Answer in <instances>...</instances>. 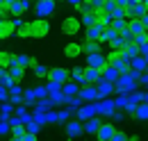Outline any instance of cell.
I'll return each instance as SVG.
<instances>
[{
	"instance_id": "50",
	"label": "cell",
	"mask_w": 148,
	"mask_h": 141,
	"mask_svg": "<svg viewBox=\"0 0 148 141\" xmlns=\"http://www.w3.org/2000/svg\"><path fill=\"white\" fill-rule=\"evenodd\" d=\"M146 2H148V0H146Z\"/></svg>"
},
{
	"instance_id": "13",
	"label": "cell",
	"mask_w": 148,
	"mask_h": 141,
	"mask_svg": "<svg viewBox=\"0 0 148 141\" xmlns=\"http://www.w3.org/2000/svg\"><path fill=\"white\" fill-rule=\"evenodd\" d=\"M100 77H103V70L100 68H93V66L84 68V84H96Z\"/></svg>"
},
{
	"instance_id": "38",
	"label": "cell",
	"mask_w": 148,
	"mask_h": 141,
	"mask_svg": "<svg viewBox=\"0 0 148 141\" xmlns=\"http://www.w3.org/2000/svg\"><path fill=\"white\" fill-rule=\"evenodd\" d=\"M34 100H37L34 89H27V91H25V103H27V105H34Z\"/></svg>"
},
{
	"instance_id": "9",
	"label": "cell",
	"mask_w": 148,
	"mask_h": 141,
	"mask_svg": "<svg viewBox=\"0 0 148 141\" xmlns=\"http://www.w3.org/2000/svg\"><path fill=\"white\" fill-rule=\"evenodd\" d=\"M96 87H98V100H103V98H110V93L114 91V82L100 77V80L96 82Z\"/></svg>"
},
{
	"instance_id": "44",
	"label": "cell",
	"mask_w": 148,
	"mask_h": 141,
	"mask_svg": "<svg viewBox=\"0 0 148 141\" xmlns=\"http://www.w3.org/2000/svg\"><path fill=\"white\" fill-rule=\"evenodd\" d=\"M139 84H141V87H148V70H144V73L139 75Z\"/></svg>"
},
{
	"instance_id": "23",
	"label": "cell",
	"mask_w": 148,
	"mask_h": 141,
	"mask_svg": "<svg viewBox=\"0 0 148 141\" xmlns=\"http://www.w3.org/2000/svg\"><path fill=\"white\" fill-rule=\"evenodd\" d=\"M103 30H105V25H100V23H93V25H89V27H87V39H98V41H100Z\"/></svg>"
},
{
	"instance_id": "15",
	"label": "cell",
	"mask_w": 148,
	"mask_h": 141,
	"mask_svg": "<svg viewBox=\"0 0 148 141\" xmlns=\"http://www.w3.org/2000/svg\"><path fill=\"white\" fill-rule=\"evenodd\" d=\"M98 114V109H96V103L93 105H84V107H77V118L84 123L87 118H91V116H96Z\"/></svg>"
},
{
	"instance_id": "27",
	"label": "cell",
	"mask_w": 148,
	"mask_h": 141,
	"mask_svg": "<svg viewBox=\"0 0 148 141\" xmlns=\"http://www.w3.org/2000/svg\"><path fill=\"white\" fill-rule=\"evenodd\" d=\"M84 68L87 66H75V68H71V80H75L80 87H84Z\"/></svg>"
},
{
	"instance_id": "34",
	"label": "cell",
	"mask_w": 148,
	"mask_h": 141,
	"mask_svg": "<svg viewBox=\"0 0 148 141\" xmlns=\"http://www.w3.org/2000/svg\"><path fill=\"white\" fill-rule=\"evenodd\" d=\"M114 103H116V109H125V105H128V93H119L114 98Z\"/></svg>"
},
{
	"instance_id": "2",
	"label": "cell",
	"mask_w": 148,
	"mask_h": 141,
	"mask_svg": "<svg viewBox=\"0 0 148 141\" xmlns=\"http://www.w3.org/2000/svg\"><path fill=\"white\" fill-rule=\"evenodd\" d=\"M139 89V80L137 77H132V73H123V75H119V80H116V84H114V91L116 93H130V91H137Z\"/></svg>"
},
{
	"instance_id": "49",
	"label": "cell",
	"mask_w": 148,
	"mask_h": 141,
	"mask_svg": "<svg viewBox=\"0 0 148 141\" xmlns=\"http://www.w3.org/2000/svg\"><path fill=\"white\" fill-rule=\"evenodd\" d=\"M66 2H69V5H73V7H80V5H82V0H66Z\"/></svg>"
},
{
	"instance_id": "37",
	"label": "cell",
	"mask_w": 148,
	"mask_h": 141,
	"mask_svg": "<svg viewBox=\"0 0 148 141\" xmlns=\"http://www.w3.org/2000/svg\"><path fill=\"white\" fill-rule=\"evenodd\" d=\"M132 41H134L137 46H144V43L148 41V30H146V32H139V34H134V39H132Z\"/></svg>"
},
{
	"instance_id": "8",
	"label": "cell",
	"mask_w": 148,
	"mask_h": 141,
	"mask_svg": "<svg viewBox=\"0 0 148 141\" xmlns=\"http://www.w3.org/2000/svg\"><path fill=\"white\" fill-rule=\"evenodd\" d=\"M14 34H16V23L12 18H5L0 23V41H5V39H9V36H14Z\"/></svg>"
},
{
	"instance_id": "18",
	"label": "cell",
	"mask_w": 148,
	"mask_h": 141,
	"mask_svg": "<svg viewBox=\"0 0 148 141\" xmlns=\"http://www.w3.org/2000/svg\"><path fill=\"white\" fill-rule=\"evenodd\" d=\"M25 134H27V125H25V123H16V125H12V139L23 141V139H25Z\"/></svg>"
},
{
	"instance_id": "42",
	"label": "cell",
	"mask_w": 148,
	"mask_h": 141,
	"mask_svg": "<svg viewBox=\"0 0 148 141\" xmlns=\"http://www.w3.org/2000/svg\"><path fill=\"white\" fill-rule=\"evenodd\" d=\"M112 118H114L116 123H121V121H123L125 116H123V112H121V109H114V112H112Z\"/></svg>"
},
{
	"instance_id": "17",
	"label": "cell",
	"mask_w": 148,
	"mask_h": 141,
	"mask_svg": "<svg viewBox=\"0 0 148 141\" xmlns=\"http://www.w3.org/2000/svg\"><path fill=\"white\" fill-rule=\"evenodd\" d=\"M7 73H9V77H12L14 82H23V77H25V68L18 66V64H12V66L7 68Z\"/></svg>"
},
{
	"instance_id": "26",
	"label": "cell",
	"mask_w": 148,
	"mask_h": 141,
	"mask_svg": "<svg viewBox=\"0 0 148 141\" xmlns=\"http://www.w3.org/2000/svg\"><path fill=\"white\" fill-rule=\"evenodd\" d=\"M62 91H64L66 96H77V93H80V84H77L75 80H69V82L62 84Z\"/></svg>"
},
{
	"instance_id": "41",
	"label": "cell",
	"mask_w": 148,
	"mask_h": 141,
	"mask_svg": "<svg viewBox=\"0 0 148 141\" xmlns=\"http://www.w3.org/2000/svg\"><path fill=\"white\" fill-rule=\"evenodd\" d=\"M46 123H57V112H46Z\"/></svg>"
},
{
	"instance_id": "46",
	"label": "cell",
	"mask_w": 148,
	"mask_h": 141,
	"mask_svg": "<svg viewBox=\"0 0 148 141\" xmlns=\"http://www.w3.org/2000/svg\"><path fill=\"white\" fill-rule=\"evenodd\" d=\"M9 125H12V123H7V121L0 123V134H7V132H9Z\"/></svg>"
},
{
	"instance_id": "30",
	"label": "cell",
	"mask_w": 148,
	"mask_h": 141,
	"mask_svg": "<svg viewBox=\"0 0 148 141\" xmlns=\"http://www.w3.org/2000/svg\"><path fill=\"white\" fill-rule=\"evenodd\" d=\"M14 64V53H7V50H0V66L9 68Z\"/></svg>"
},
{
	"instance_id": "6",
	"label": "cell",
	"mask_w": 148,
	"mask_h": 141,
	"mask_svg": "<svg viewBox=\"0 0 148 141\" xmlns=\"http://www.w3.org/2000/svg\"><path fill=\"white\" fill-rule=\"evenodd\" d=\"M107 64H110V62H107V57L100 53V50H98V53L87 55V66H93V68H100V70H103Z\"/></svg>"
},
{
	"instance_id": "48",
	"label": "cell",
	"mask_w": 148,
	"mask_h": 141,
	"mask_svg": "<svg viewBox=\"0 0 148 141\" xmlns=\"http://www.w3.org/2000/svg\"><path fill=\"white\" fill-rule=\"evenodd\" d=\"M139 48H141V55H144V57H148V41L144 43V46H139Z\"/></svg>"
},
{
	"instance_id": "32",
	"label": "cell",
	"mask_w": 148,
	"mask_h": 141,
	"mask_svg": "<svg viewBox=\"0 0 148 141\" xmlns=\"http://www.w3.org/2000/svg\"><path fill=\"white\" fill-rule=\"evenodd\" d=\"M80 21H82V25H84V27H89V25L96 23V14H93V12H82Z\"/></svg>"
},
{
	"instance_id": "24",
	"label": "cell",
	"mask_w": 148,
	"mask_h": 141,
	"mask_svg": "<svg viewBox=\"0 0 148 141\" xmlns=\"http://www.w3.org/2000/svg\"><path fill=\"white\" fill-rule=\"evenodd\" d=\"M134 118H137V121H148V103H146V100H141V103L137 105V109H134Z\"/></svg>"
},
{
	"instance_id": "35",
	"label": "cell",
	"mask_w": 148,
	"mask_h": 141,
	"mask_svg": "<svg viewBox=\"0 0 148 141\" xmlns=\"http://www.w3.org/2000/svg\"><path fill=\"white\" fill-rule=\"evenodd\" d=\"M32 68H34V75H37V77H48V68H46L43 64H34Z\"/></svg>"
},
{
	"instance_id": "43",
	"label": "cell",
	"mask_w": 148,
	"mask_h": 141,
	"mask_svg": "<svg viewBox=\"0 0 148 141\" xmlns=\"http://www.w3.org/2000/svg\"><path fill=\"white\" fill-rule=\"evenodd\" d=\"M12 114V105H2V112H0V118H7Z\"/></svg>"
},
{
	"instance_id": "11",
	"label": "cell",
	"mask_w": 148,
	"mask_h": 141,
	"mask_svg": "<svg viewBox=\"0 0 148 141\" xmlns=\"http://www.w3.org/2000/svg\"><path fill=\"white\" fill-rule=\"evenodd\" d=\"M114 123H100V127H98V132H96V137L100 141H112V137H114Z\"/></svg>"
},
{
	"instance_id": "4",
	"label": "cell",
	"mask_w": 148,
	"mask_h": 141,
	"mask_svg": "<svg viewBox=\"0 0 148 141\" xmlns=\"http://www.w3.org/2000/svg\"><path fill=\"white\" fill-rule=\"evenodd\" d=\"M34 14L39 18H48L55 14V0H37L34 2Z\"/></svg>"
},
{
	"instance_id": "36",
	"label": "cell",
	"mask_w": 148,
	"mask_h": 141,
	"mask_svg": "<svg viewBox=\"0 0 148 141\" xmlns=\"http://www.w3.org/2000/svg\"><path fill=\"white\" fill-rule=\"evenodd\" d=\"M112 25H114V27L121 32L123 27H128V18H112Z\"/></svg>"
},
{
	"instance_id": "22",
	"label": "cell",
	"mask_w": 148,
	"mask_h": 141,
	"mask_svg": "<svg viewBox=\"0 0 148 141\" xmlns=\"http://www.w3.org/2000/svg\"><path fill=\"white\" fill-rule=\"evenodd\" d=\"M119 34H121V32H119V30H116L114 25H107V27L103 30V34H100V43H105V41L110 43L112 39H116V36H119Z\"/></svg>"
},
{
	"instance_id": "29",
	"label": "cell",
	"mask_w": 148,
	"mask_h": 141,
	"mask_svg": "<svg viewBox=\"0 0 148 141\" xmlns=\"http://www.w3.org/2000/svg\"><path fill=\"white\" fill-rule=\"evenodd\" d=\"M130 64H132V68H134V70H141V73H144V70H148V62H146V57H144V55L134 57Z\"/></svg>"
},
{
	"instance_id": "33",
	"label": "cell",
	"mask_w": 148,
	"mask_h": 141,
	"mask_svg": "<svg viewBox=\"0 0 148 141\" xmlns=\"http://www.w3.org/2000/svg\"><path fill=\"white\" fill-rule=\"evenodd\" d=\"M112 18H128V7H114L112 9Z\"/></svg>"
},
{
	"instance_id": "16",
	"label": "cell",
	"mask_w": 148,
	"mask_h": 141,
	"mask_svg": "<svg viewBox=\"0 0 148 141\" xmlns=\"http://www.w3.org/2000/svg\"><path fill=\"white\" fill-rule=\"evenodd\" d=\"M98 50H100V41H98V39H84V41H82V53L84 55L98 53Z\"/></svg>"
},
{
	"instance_id": "40",
	"label": "cell",
	"mask_w": 148,
	"mask_h": 141,
	"mask_svg": "<svg viewBox=\"0 0 148 141\" xmlns=\"http://www.w3.org/2000/svg\"><path fill=\"white\" fill-rule=\"evenodd\" d=\"M34 93H37V98H46V96H50V93H48V87H37V89H34Z\"/></svg>"
},
{
	"instance_id": "20",
	"label": "cell",
	"mask_w": 148,
	"mask_h": 141,
	"mask_svg": "<svg viewBox=\"0 0 148 141\" xmlns=\"http://www.w3.org/2000/svg\"><path fill=\"white\" fill-rule=\"evenodd\" d=\"M128 27L132 34H139V32H146V25L141 18H128Z\"/></svg>"
},
{
	"instance_id": "31",
	"label": "cell",
	"mask_w": 148,
	"mask_h": 141,
	"mask_svg": "<svg viewBox=\"0 0 148 141\" xmlns=\"http://www.w3.org/2000/svg\"><path fill=\"white\" fill-rule=\"evenodd\" d=\"M128 43H130V41H125V39H123V36H121V34L116 36V39H112V41H110L112 50H123V48H125Z\"/></svg>"
},
{
	"instance_id": "21",
	"label": "cell",
	"mask_w": 148,
	"mask_h": 141,
	"mask_svg": "<svg viewBox=\"0 0 148 141\" xmlns=\"http://www.w3.org/2000/svg\"><path fill=\"white\" fill-rule=\"evenodd\" d=\"M14 64H18V66H23V68H32L37 62H34L30 55H14Z\"/></svg>"
},
{
	"instance_id": "45",
	"label": "cell",
	"mask_w": 148,
	"mask_h": 141,
	"mask_svg": "<svg viewBox=\"0 0 148 141\" xmlns=\"http://www.w3.org/2000/svg\"><path fill=\"white\" fill-rule=\"evenodd\" d=\"M9 98V93H7V87H2L0 84V100H7Z\"/></svg>"
},
{
	"instance_id": "7",
	"label": "cell",
	"mask_w": 148,
	"mask_h": 141,
	"mask_svg": "<svg viewBox=\"0 0 148 141\" xmlns=\"http://www.w3.org/2000/svg\"><path fill=\"white\" fill-rule=\"evenodd\" d=\"M48 80H55V82H59V84H64V82H69V80H71V70L62 68V66L50 68V70H48Z\"/></svg>"
},
{
	"instance_id": "1",
	"label": "cell",
	"mask_w": 148,
	"mask_h": 141,
	"mask_svg": "<svg viewBox=\"0 0 148 141\" xmlns=\"http://www.w3.org/2000/svg\"><path fill=\"white\" fill-rule=\"evenodd\" d=\"M50 34V21L48 18H34L27 23V36L30 39H43Z\"/></svg>"
},
{
	"instance_id": "12",
	"label": "cell",
	"mask_w": 148,
	"mask_h": 141,
	"mask_svg": "<svg viewBox=\"0 0 148 141\" xmlns=\"http://www.w3.org/2000/svg\"><path fill=\"white\" fill-rule=\"evenodd\" d=\"M82 100H98V87L96 84H84L80 87V93H77Z\"/></svg>"
},
{
	"instance_id": "25",
	"label": "cell",
	"mask_w": 148,
	"mask_h": 141,
	"mask_svg": "<svg viewBox=\"0 0 148 141\" xmlns=\"http://www.w3.org/2000/svg\"><path fill=\"white\" fill-rule=\"evenodd\" d=\"M123 53H125V57H128L130 62H132V59H134V57H139V55H141V48H139V46H137V43H134V41H130L128 46H125V48H123Z\"/></svg>"
},
{
	"instance_id": "47",
	"label": "cell",
	"mask_w": 148,
	"mask_h": 141,
	"mask_svg": "<svg viewBox=\"0 0 148 141\" xmlns=\"http://www.w3.org/2000/svg\"><path fill=\"white\" fill-rule=\"evenodd\" d=\"M116 5H119V7H130L132 0H116Z\"/></svg>"
},
{
	"instance_id": "5",
	"label": "cell",
	"mask_w": 148,
	"mask_h": 141,
	"mask_svg": "<svg viewBox=\"0 0 148 141\" xmlns=\"http://www.w3.org/2000/svg\"><path fill=\"white\" fill-rule=\"evenodd\" d=\"M64 125H66V137H71V139L84 134V123H82L80 118H75V121H66Z\"/></svg>"
},
{
	"instance_id": "10",
	"label": "cell",
	"mask_w": 148,
	"mask_h": 141,
	"mask_svg": "<svg viewBox=\"0 0 148 141\" xmlns=\"http://www.w3.org/2000/svg\"><path fill=\"white\" fill-rule=\"evenodd\" d=\"M96 109H98V114H103V116H112V112L116 109V103H114L112 98H103V100L96 103Z\"/></svg>"
},
{
	"instance_id": "39",
	"label": "cell",
	"mask_w": 148,
	"mask_h": 141,
	"mask_svg": "<svg viewBox=\"0 0 148 141\" xmlns=\"http://www.w3.org/2000/svg\"><path fill=\"white\" fill-rule=\"evenodd\" d=\"M130 139V134H125V132H114V137H112V141H128Z\"/></svg>"
},
{
	"instance_id": "19",
	"label": "cell",
	"mask_w": 148,
	"mask_h": 141,
	"mask_svg": "<svg viewBox=\"0 0 148 141\" xmlns=\"http://www.w3.org/2000/svg\"><path fill=\"white\" fill-rule=\"evenodd\" d=\"M100 123H103V121H100L98 116L87 118V121H84V132H87V134H96V132H98V127H100Z\"/></svg>"
},
{
	"instance_id": "14",
	"label": "cell",
	"mask_w": 148,
	"mask_h": 141,
	"mask_svg": "<svg viewBox=\"0 0 148 141\" xmlns=\"http://www.w3.org/2000/svg\"><path fill=\"white\" fill-rule=\"evenodd\" d=\"M82 55V43H77V41H71V43H66L64 46V57H69V59H75V57H80Z\"/></svg>"
},
{
	"instance_id": "28",
	"label": "cell",
	"mask_w": 148,
	"mask_h": 141,
	"mask_svg": "<svg viewBox=\"0 0 148 141\" xmlns=\"http://www.w3.org/2000/svg\"><path fill=\"white\" fill-rule=\"evenodd\" d=\"M119 75H121V73H119V70L114 68L112 64H107V66L103 68V77H105V80H110V82H114V84H116V80H119Z\"/></svg>"
},
{
	"instance_id": "3",
	"label": "cell",
	"mask_w": 148,
	"mask_h": 141,
	"mask_svg": "<svg viewBox=\"0 0 148 141\" xmlns=\"http://www.w3.org/2000/svg\"><path fill=\"white\" fill-rule=\"evenodd\" d=\"M80 27H82V21L77 16H66L64 21H62V25H59V32L66 36H73L80 32Z\"/></svg>"
}]
</instances>
